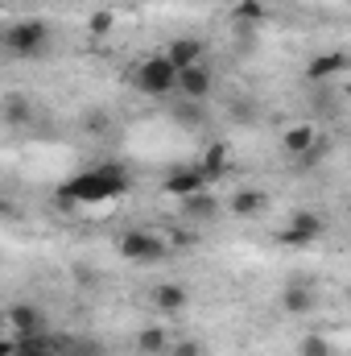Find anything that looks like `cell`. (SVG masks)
Instances as JSON below:
<instances>
[{
    "mask_svg": "<svg viewBox=\"0 0 351 356\" xmlns=\"http://www.w3.org/2000/svg\"><path fill=\"white\" fill-rule=\"evenodd\" d=\"M112 29V13H99L95 21H91V33H108Z\"/></svg>",
    "mask_w": 351,
    "mask_h": 356,
    "instance_id": "21",
    "label": "cell"
},
{
    "mask_svg": "<svg viewBox=\"0 0 351 356\" xmlns=\"http://www.w3.org/2000/svg\"><path fill=\"white\" fill-rule=\"evenodd\" d=\"M170 356H203V344L198 340H178L174 348H170Z\"/></svg>",
    "mask_w": 351,
    "mask_h": 356,
    "instance_id": "19",
    "label": "cell"
},
{
    "mask_svg": "<svg viewBox=\"0 0 351 356\" xmlns=\"http://www.w3.org/2000/svg\"><path fill=\"white\" fill-rule=\"evenodd\" d=\"M228 207H232V216L252 220V216H261V211H264V195H261V191H236Z\"/></svg>",
    "mask_w": 351,
    "mask_h": 356,
    "instance_id": "14",
    "label": "cell"
},
{
    "mask_svg": "<svg viewBox=\"0 0 351 356\" xmlns=\"http://www.w3.org/2000/svg\"><path fill=\"white\" fill-rule=\"evenodd\" d=\"M281 302H285V311H289V315H310V311H314V294H310V290H302V286H289Z\"/></svg>",
    "mask_w": 351,
    "mask_h": 356,
    "instance_id": "16",
    "label": "cell"
},
{
    "mask_svg": "<svg viewBox=\"0 0 351 356\" xmlns=\"http://www.w3.org/2000/svg\"><path fill=\"white\" fill-rule=\"evenodd\" d=\"M174 91H182L186 99H207V95H211V71H207L203 63H194V67L178 71V83H174Z\"/></svg>",
    "mask_w": 351,
    "mask_h": 356,
    "instance_id": "10",
    "label": "cell"
},
{
    "mask_svg": "<svg viewBox=\"0 0 351 356\" xmlns=\"http://www.w3.org/2000/svg\"><path fill=\"white\" fill-rule=\"evenodd\" d=\"M17 356H67L71 353V340L67 336H54L50 327L33 332V336H12Z\"/></svg>",
    "mask_w": 351,
    "mask_h": 356,
    "instance_id": "6",
    "label": "cell"
},
{
    "mask_svg": "<svg viewBox=\"0 0 351 356\" xmlns=\"http://www.w3.org/2000/svg\"><path fill=\"white\" fill-rule=\"evenodd\" d=\"M194 166H198V175L207 178V182H215V178H223L232 170V154H228V145H207L203 162H194Z\"/></svg>",
    "mask_w": 351,
    "mask_h": 356,
    "instance_id": "13",
    "label": "cell"
},
{
    "mask_svg": "<svg viewBox=\"0 0 351 356\" xmlns=\"http://www.w3.org/2000/svg\"><path fill=\"white\" fill-rule=\"evenodd\" d=\"M132 83L145 91V95H170L174 83H178V71L170 67L166 54H157V58H145V63L132 71Z\"/></svg>",
    "mask_w": 351,
    "mask_h": 356,
    "instance_id": "3",
    "label": "cell"
},
{
    "mask_svg": "<svg viewBox=\"0 0 351 356\" xmlns=\"http://www.w3.org/2000/svg\"><path fill=\"white\" fill-rule=\"evenodd\" d=\"M186 302H190L186 286H174V282H157V286H153V311L178 315V311H186Z\"/></svg>",
    "mask_w": 351,
    "mask_h": 356,
    "instance_id": "12",
    "label": "cell"
},
{
    "mask_svg": "<svg viewBox=\"0 0 351 356\" xmlns=\"http://www.w3.org/2000/svg\"><path fill=\"white\" fill-rule=\"evenodd\" d=\"M318 129L314 124H289L285 133H281V149L285 154H293V158H318Z\"/></svg>",
    "mask_w": 351,
    "mask_h": 356,
    "instance_id": "7",
    "label": "cell"
},
{
    "mask_svg": "<svg viewBox=\"0 0 351 356\" xmlns=\"http://www.w3.org/2000/svg\"><path fill=\"white\" fill-rule=\"evenodd\" d=\"M166 195H174V199H190V195H198V191H207L211 182L198 175V166H178V170H170L166 175Z\"/></svg>",
    "mask_w": 351,
    "mask_h": 356,
    "instance_id": "9",
    "label": "cell"
},
{
    "mask_svg": "<svg viewBox=\"0 0 351 356\" xmlns=\"http://www.w3.org/2000/svg\"><path fill=\"white\" fill-rule=\"evenodd\" d=\"M4 323H8V336H33L46 327V315L33 307V302H17L4 311Z\"/></svg>",
    "mask_w": 351,
    "mask_h": 356,
    "instance_id": "8",
    "label": "cell"
},
{
    "mask_svg": "<svg viewBox=\"0 0 351 356\" xmlns=\"http://www.w3.org/2000/svg\"><path fill=\"white\" fill-rule=\"evenodd\" d=\"M0 356H17V344H12V336H0Z\"/></svg>",
    "mask_w": 351,
    "mask_h": 356,
    "instance_id": "22",
    "label": "cell"
},
{
    "mask_svg": "<svg viewBox=\"0 0 351 356\" xmlns=\"http://www.w3.org/2000/svg\"><path fill=\"white\" fill-rule=\"evenodd\" d=\"M128 186V170L116 166V162H103V166H91L79 170L62 186V203H75V207H95V203H108L116 199L120 191Z\"/></svg>",
    "mask_w": 351,
    "mask_h": 356,
    "instance_id": "1",
    "label": "cell"
},
{
    "mask_svg": "<svg viewBox=\"0 0 351 356\" xmlns=\"http://www.w3.org/2000/svg\"><path fill=\"white\" fill-rule=\"evenodd\" d=\"M323 216L318 211H293L289 216V224L281 228V245H293V249H302V245H314L318 236H323Z\"/></svg>",
    "mask_w": 351,
    "mask_h": 356,
    "instance_id": "5",
    "label": "cell"
},
{
    "mask_svg": "<svg viewBox=\"0 0 351 356\" xmlns=\"http://www.w3.org/2000/svg\"><path fill=\"white\" fill-rule=\"evenodd\" d=\"M348 71V54H318L314 63H310V79H331V75H343Z\"/></svg>",
    "mask_w": 351,
    "mask_h": 356,
    "instance_id": "15",
    "label": "cell"
},
{
    "mask_svg": "<svg viewBox=\"0 0 351 356\" xmlns=\"http://www.w3.org/2000/svg\"><path fill=\"white\" fill-rule=\"evenodd\" d=\"M302 356H335V353H331L327 336H306L302 340Z\"/></svg>",
    "mask_w": 351,
    "mask_h": 356,
    "instance_id": "18",
    "label": "cell"
},
{
    "mask_svg": "<svg viewBox=\"0 0 351 356\" xmlns=\"http://www.w3.org/2000/svg\"><path fill=\"white\" fill-rule=\"evenodd\" d=\"M46 46H50V25L46 21H17L4 33V50L17 54V58H37V54H46Z\"/></svg>",
    "mask_w": 351,
    "mask_h": 356,
    "instance_id": "2",
    "label": "cell"
},
{
    "mask_svg": "<svg viewBox=\"0 0 351 356\" xmlns=\"http://www.w3.org/2000/svg\"><path fill=\"white\" fill-rule=\"evenodd\" d=\"M137 348H141V353H162V348H166V332H162V327L141 332V336H137Z\"/></svg>",
    "mask_w": 351,
    "mask_h": 356,
    "instance_id": "17",
    "label": "cell"
},
{
    "mask_svg": "<svg viewBox=\"0 0 351 356\" xmlns=\"http://www.w3.org/2000/svg\"><path fill=\"white\" fill-rule=\"evenodd\" d=\"M236 17H244V21H257V17H264L261 0H244V4H240V8H236Z\"/></svg>",
    "mask_w": 351,
    "mask_h": 356,
    "instance_id": "20",
    "label": "cell"
},
{
    "mask_svg": "<svg viewBox=\"0 0 351 356\" xmlns=\"http://www.w3.org/2000/svg\"><path fill=\"white\" fill-rule=\"evenodd\" d=\"M162 253H166V245H162V236L149 232V228H128V232L120 236V257H124V261H157Z\"/></svg>",
    "mask_w": 351,
    "mask_h": 356,
    "instance_id": "4",
    "label": "cell"
},
{
    "mask_svg": "<svg viewBox=\"0 0 351 356\" xmlns=\"http://www.w3.org/2000/svg\"><path fill=\"white\" fill-rule=\"evenodd\" d=\"M166 58H170L174 71H186V67L203 63V42H198V38H174V42L166 46Z\"/></svg>",
    "mask_w": 351,
    "mask_h": 356,
    "instance_id": "11",
    "label": "cell"
}]
</instances>
